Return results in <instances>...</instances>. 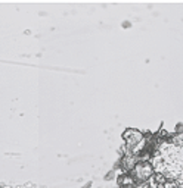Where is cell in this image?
<instances>
[{"label": "cell", "mask_w": 183, "mask_h": 188, "mask_svg": "<svg viewBox=\"0 0 183 188\" xmlns=\"http://www.w3.org/2000/svg\"><path fill=\"white\" fill-rule=\"evenodd\" d=\"M152 173V167L149 163H142V165H136L134 166V175L136 178H139L140 181H146Z\"/></svg>", "instance_id": "cell-1"}]
</instances>
